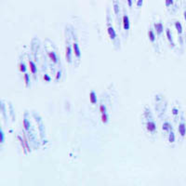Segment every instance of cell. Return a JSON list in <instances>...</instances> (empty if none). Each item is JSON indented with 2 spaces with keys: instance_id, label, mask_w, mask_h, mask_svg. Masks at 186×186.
<instances>
[{
  "instance_id": "cell-1",
  "label": "cell",
  "mask_w": 186,
  "mask_h": 186,
  "mask_svg": "<svg viewBox=\"0 0 186 186\" xmlns=\"http://www.w3.org/2000/svg\"><path fill=\"white\" fill-rule=\"evenodd\" d=\"M178 131H179V133H180V135L181 137H184L186 135V125H185V123H181L179 125Z\"/></svg>"
},
{
  "instance_id": "cell-2",
  "label": "cell",
  "mask_w": 186,
  "mask_h": 186,
  "mask_svg": "<svg viewBox=\"0 0 186 186\" xmlns=\"http://www.w3.org/2000/svg\"><path fill=\"white\" fill-rule=\"evenodd\" d=\"M146 129L149 132H155L156 129V125L155 122H148L146 124Z\"/></svg>"
},
{
  "instance_id": "cell-3",
  "label": "cell",
  "mask_w": 186,
  "mask_h": 186,
  "mask_svg": "<svg viewBox=\"0 0 186 186\" xmlns=\"http://www.w3.org/2000/svg\"><path fill=\"white\" fill-rule=\"evenodd\" d=\"M73 52H74V54H76L77 57L79 58L80 56H81V51H80V48H79L78 44H77V42H74V43L73 44Z\"/></svg>"
},
{
  "instance_id": "cell-4",
  "label": "cell",
  "mask_w": 186,
  "mask_h": 186,
  "mask_svg": "<svg viewBox=\"0 0 186 186\" xmlns=\"http://www.w3.org/2000/svg\"><path fill=\"white\" fill-rule=\"evenodd\" d=\"M122 22H123V27H124V29H126V30L129 29L130 23H129V19H128V17H127V15H124V16H123Z\"/></svg>"
},
{
  "instance_id": "cell-5",
  "label": "cell",
  "mask_w": 186,
  "mask_h": 186,
  "mask_svg": "<svg viewBox=\"0 0 186 186\" xmlns=\"http://www.w3.org/2000/svg\"><path fill=\"white\" fill-rule=\"evenodd\" d=\"M107 33H108V34H109V36H110L111 39H115L116 37V33L115 29L112 27V26H109V27H108Z\"/></svg>"
},
{
  "instance_id": "cell-6",
  "label": "cell",
  "mask_w": 186,
  "mask_h": 186,
  "mask_svg": "<svg viewBox=\"0 0 186 186\" xmlns=\"http://www.w3.org/2000/svg\"><path fill=\"white\" fill-rule=\"evenodd\" d=\"M154 26H155V29H156V33H157L158 34H161L163 33V31H164V26H163V24H162L161 23H156L154 24Z\"/></svg>"
},
{
  "instance_id": "cell-7",
  "label": "cell",
  "mask_w": 186,
  "mask_h": 186,
  "mask_svg": "<svg viewBox=\"0 0 186 186\" xmlns=\"http://www.w3.org/2000/svg\"><path fill=\"white\" fill-rule=\"evenodd\" d=\"M166 38H167V40H169V42L170 43V45H171V46H174L172 34H171V32H170V29H166Z\"/></svg>"
},
{
  "instance_id": "cell-8",
  "label": "cell",
  "mask_w": 186,
  "mask_h": 186,
  "mask_svg": "<svg viewBox=\"0 0 186 186\" xmlns=\"http://www.w3.org/2000/svg\"><path fill=\"white\" fill-rule=\"evenodd\" d=\"M72 48L70 47V46H66L65 47V57H66V59H67V61L69 62V61H71V54H72Z\"/></svg>"
},
{
  "instance_id": "cell-9",
  "label": "cell",
  "mask_w": 186,
  "mask_h": 186,
  "mask_svg": "<svg viewBox=\"0 0 186 186\" xmlns=\"http://www.w3.org/2000/svg\"><path fill=\"white\" fill-rule=\"evenodd\" d=\"M48 56L49 57V59L53 62V63H57L58 62V58H57V55H56V53L55 52H53V51H49V52H48Z\"/></svg>"
},
{
  "instance_id": "cell-10",
  "label": "cell",
  "mask_w": 186,
  "mask_h": 186,
  "mask_svg": "<svg viewBox=\"0 0 186 186\" xmlns=\"http://www.w3.org/2000/svg\"><path fill=\"white\" fill-rule=\"evenodd\" d=\"M89 100L92 103H96L97 102V95H96V93L95 91H90L89 93Z\"/></svg>"
},
{
  "instance_id": "cell-11",
  "label": "cell",
  "mask_w": 186,
  "mask_h": 186,
  "mask_svg": "<svg viewBox=\"0 0 186 186\" xmlns=\"http://www.w3.org/2000/svg\"><path fill=\"white\" fill-rule=\"evenodd\" d=\"M162 129L165 130V131H171L172 127H171L170 123H169V122H165V123L162 125Z\"/></svg>"
},
{
  "instance_id": "cell-12",
  "label": "cell",
  "mask_w": 186,
  "mask_h": 186,
  "mask_svg": "<svg viewBox=\"0 0 186 186\" xmlns=\"http://www.w3.org/2000/svg\"><path fill=\"white\" fill-rule=\"evenodd\" d=\"M174 25H175V28H176L178 34H181L182 33V25H181V22H180V21H176L175 23H174Z\"/></svg>"
},
{
  "instance_id": "cell-13",
  "label": "cell",
  "mask_w": 186,
  "mask_h": 186,
  "mask_svg": "<svg viewBox=\"0 0 186 186\" xmlns=\"http://www.w3.org/2000/svg\"><path fill=\"white\" fill-rule=\"evenodd\" d=\"M175 140H176L175 134H174V132L171 130V131H170V134H169V142L173 143V142L175 141Z\"/></svg>"
},
{
  "instance_id": "cell-14",
  "label": "cell",
  "mask_w": 186,
  "mask_h": 186,
  "mask_svg": "<svg viewBox=\"0 0 186 186\" xmlns=\"http://www.w3.org/2000/svg\"><path fill=\"white\" fill-rule=\"evenodd\" d=\"M148 37H149V39H150L151 41H155L156 40V34H154V32L152 30H149L148 31Z\"/></svg>"
},
{
  "instance_id": "cell-15",
  "label": "cell",
  "mask_w": 186,
  "mask_h": 186,
  "mask_svg": "<svg viewBox=\"0 0 186 186\" xmlns=\"http://www.w3.org/2000/svg\"><path fill=\"white\" fill-rule=\"evenodd\" d=\"M29 67H30V70H31V72L33 73H36V66H35V64L33 63V62H29Z\"/></svg>"
},
{
  "instance_id": "cell-16",
  "label": "cell",
  "mask_w": 186,
  "mask_h": 186,
  "mask_svg": "<svg viewBox=\"0 0 186 186\" xmlns=\"http://www.w3.org/2000/svg\"><path fill=\"white\" fill-rule=\"evenodd\" d=\"M18 68H19V71L22 72V73H25V71H26V66H25L24 63H19Z\"/></svg>"
},
{
  "instance_id": "cell-17",
  "label": "cell",
  "mask_w": 186,
  "mask_h": 186,
  "mask_svg": "<svg viewBox=\"0 0 186 186\" xmlns=\"http://www.w3.org/2000/svg\"><path fill=\"white\" fill-rule=\"evenodd\" d=\"M101 119L103 123H107L108 122V119H109V116L106 113L104 114H102V116H101Z\"/></svg>"
},
{
  "instance_id": "cell-18",
  "label": "cell",
  "mask_w": 186,
  "mask_h": 186,
  "mask_svg": "<svg viewBox=\"0 0 186 186\" xmlns=\"http://www.w3.org/2000/svg\"><path fill=\"white\" fill-rule=\"evenodd\" d=\"M114 11H115V13L116 14V15H118V13H119V5H118V3L117 2H115L114 3Z\"/></svg>"
},
{
  "instance_id": "cell-19",
  "label": "cell",
  "mask_w": 186,
  "mask_h": 186,
  "mask_svg": "<svg viewBox=\"0 0 186 186\" xmlns=\"http://www.w3.org/2000/svg\"><path fill=\"white\" fill-rule=\"evenodd\" d=\"M24 82L26 85H29V83H30V77L27 73H24Z\"/></svg>"
},
{
  "instance_id": "cell-20",
  "label": "cell",
  "mask_w": 186,
  "mask_h": 186,
  "mask_svg": "<svg viewBox=\"0 0 186 186\" xmlns=\"http://www.w3.org/2000/svg\"><path fill=\"white\" fill-rule=\"evenodd\" d=\"M99 111H100V113H101V114H104V113H106V107L104 106V104H101V105H100V109H99Z\"/></svg>"
},
{
  "instance_id": "cell-21",
  "label": "cell",
  "mask_w": 186,
  "mask_h": 186,
  "mask_svg": "<svg viewBox=\"0 0 186 186\" xmlns=\"http://www.w3.org/2000/svg\"><path fill=\"white\" fill-rule=\"evenodd\" d=\"M23 127H24L25 129H28V128L30 127V123H29V121H28L27 119H24V120H23Z\"/></svg>"
},
{
  "instance_id": "cell-22",
  "label": "cell",
  "mask_w": 186,
  "mask_h": 186,
  "mask_svg": "<svg viewBox=\"0 0 186 186\" xmlns=\"http://www.w3.org/2000/svg\"><path fill=\"white\" fill-rule=\"evenodd\" d=\"M165 3H166V6L170 7V6L173 5L174 1H173V0H165Z\"/></svg>"
},
{
  "instance_id": "cell-23",
  "label": "cell",
  "mask_w": 186,
  "mask_h": 186,
  "mask_svg": "<svg viewBox=\"0 0 186 186\" xmlns=\"http://www.w3.org/2000/svg\"><path fill=\"white\" fill-rule=\"evenodd\" d=\"M172 114H173V116H178V114H179V109H178L177 107L172 108Z\"/></svg>"
},
{
  "instance_id": "cell-24",
  "label": "cell",
  "mask_w": 186,
  "mask_h": 186,
  "mask_svg": "<svg viewBox=\"0 0 186 186\" xmlns=\"http://www.w3.org/2000/svg\"><path fill=\"white\" fill-rule=\"evenodd\" d=\"M43 79H44L45 81H48V82H49V81L51 80V78L49 77V76H48V74H44V76H43Z\"/></svg>"
},
{
  "instance_id": "cell-25",
  "label": "cell",
  "mask_w": 186,
  "mask_h": 186,
  "mask_svg": "<svg viewBox=\"0 0 186 186\" xmlns=\"http://www.w3.org/2000/svg\"><path fill=\"white\" fill-rule=\"evenodd\" d=\"M142 4H143V0H138V1H137V6L138 7H141Z\"/></svg>"
},
{
  "instance_id": "cell-26",
  "label": "cell",
  "mask_w": 186,
  "mask_h": 186,
  "mask_svg": "<svg viewBox=\"0 0 186 186\" xmlns=\"http://www.w3.org/2000/svg\"><path fill=\"white\" fill-rule=\"evenodd\" d=\"M61 71H59L58 73H57V74H56V78H57V79H59L60 78V77H61Z\"/></svg>"
},
{
  "instance_id": "cell-27",
  "label": "cell",
  "mask_w": 186,
  "mask_h": 186,
  "mask_svg": "<svg viewBox=\"0 0 186 186\" xmlns=\"http://www.w3.org/2000/svg\"><path fill=\"white\" fill-rule=\"evenodd\" d=\"M127 4L129 7H131L132 6V0H127Z\"/></svg>"
},
{
  "instance_id": "cell-28",
  "label": "cell",
  "mask_w": 186,
  "mask_h": 186,
  "mask_svg": "<svg viewBox=\"0 0 186 186\" xmlns=\"http://www.w3.org/2000/svg\"><path fill=\"white\" fill-rule=\"evenodd\" d=\"M183 18H184V20L186 21V10L183 12Z\"/></svg>"
}]
</instances>
